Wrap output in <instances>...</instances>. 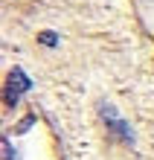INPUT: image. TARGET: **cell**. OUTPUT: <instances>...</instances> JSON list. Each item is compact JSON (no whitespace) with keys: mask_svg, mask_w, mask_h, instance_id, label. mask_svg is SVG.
<instances>
[{"mask_svg":"<svg viewBox=\"0 0 154 160\" xmlns=\"http://www.w3.org/2000/svg\"><path fill=\"white\" fill-rule=\"evenodd\" d=\"M3 152H6V160H15V154H12V146H9V140L3 143Z\"/></svg>","mask_w":154,"mask_h":160,"instance_id":"obj_5","label":"cell"},{"mask_svg":"<svg viewBox=\"0 0 154 160\" xmlns=\"http://www.w3.org/2000/svg\"><path fill=\"white\" fill-rule=\"evenodd\" d=\"M29 125H32V117L21 119V125H17V134H23V131H29Z\"/></svg>","mask_w":154,"mask_h":160,"instance_id":"obj_4","label":"cell"},{"mask_svg":"<svg viewBox=\"0 0 154 160\" xmlns=\"http://www.w3.org/2000/svg\"><path fill=\"white\" fill-rule=\"evenodd\" d=\"M99 111H102V117H105V122L111 125V131H113V134H117L122 143L134 146V131L128 128V122H125V119H119V114L108 105V102H102V108H99Z\"/></svg>","mask_w":154,"mask_h":160,"instance_id":"obj_2","label":"cell"},{"mask_svg":"<svg viewBox=\"0 0 154 160\" xmlns=\"http://www.w3.org/2000/svg\"><path fill=\"white\" fill-rule=\"evenodd\" d=\"M32 88V82L29 76L21 70V67H15L12 73H9V82H6V93H3V99H6V108H15L17 105V99L23 96L26 90Z\"/></svg>","mask_w":154,"mask_h":160,"instance_id":"obj_1","label":"cell"},{"mask_svg":"<svg viewBox=\"0 0 154 160\" xmlns=\"http://www.w3.org/2000/svg\"><path fill=\"white\" fill-rule=\"evenodd\" d=\"M38 41H41V44H47V47H55V44H58V35H55L52 29H44L41 35H38Z\"/></svg>","mask_w":154,"mask_h":160,"instance_id":"obj_3","label":"cell"}]
</instances>
